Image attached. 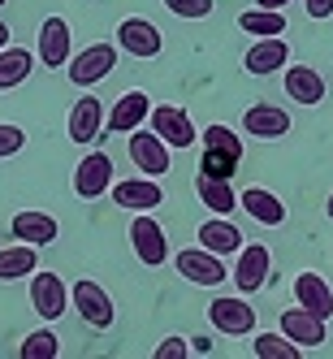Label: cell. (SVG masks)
<instances>
[{
	"mask_svg": "<svg viewBox=\"0 0 333 359\" xmlns=\"http://www.w3.org/2000/svg\"><path fill=\"white\" fill-rule=\"evenodd\" d=\"M113 203L125 212H151V208H161L165 203V191L156 177H125V182H113Z\"/></svg>",
	"mask_w": 333,
	"mask_h": 359,
	"instance_id": "11",
	"label": "cell"
},
{
	"mask_svg": "<svg viewBox=\"0 0 333 359\" xmlns=\"http://www.w3.org/2000/svg\"><path fill=\"white\" fill-rule=\"evenodd\" d=\"M165 9L173 18H186V22H199L212 13V0H165Z\"/></svg>",
	"mask_w": 333,
	"mask_h": 359,
	"instance_id": "31",
	"label": "cell"
},
{
	"mask_svg": "<svg viewBox=\"0 0 333 359\" xmlns=\"http://www.w3.org/2000/svg\"><path fill=\"white\" fill-rule=\"evenodd\" d=\"M18 355H22V359H57V355H61V338H57L53 329H35V333H27V338H22Z\"/></svg>",
	"mask_w": 333,
	"mask_h": 359,
	"instance_id": "29",
	"label": "cell"
},
{
	"mask_svg": "<svg viewBox=\"0 0 333 359\" xmlns=\"http://www.w3.org/2000/svg\"><path fill=\"white\" fill-rule=\"evenodd\" d=\"M113 191V156L109 151H87L74 169V195L79 199H100Z\"/></svg>",
	"mask_w": 333,
	"mask_h": 359,
	"instance_id": "3",
	"label": "cell"
},
{
	"mask_svg": "<svg viewBox=\"0 0 333 359\" xmlns=\"http://www.w3.org/2000/svg\"><path fill=\"white\" fill-rule=\"evenodd\" d=\"M100 130H104V104L95 95H79L69 109V121H65V135L74 143H95Z\"/></svg>",
	"mask_w": 333,
	"mask_h": 359,
	"instance_id": "15",
	"label": "cell"
},
{
	"mask_svg": "<svg viewBox=\"0 0 333 359\" xmlns=\"http://www.w3.org/2000/svg\"><path fill=\"white\" fill-rule=\"evenodd\" d=\"M281 333L307 351V346H320L325 342V320L312 316L307 307H286V312H281Z\"/></svg>",
	"mask_w": 333,
	"mask_h": 359,
	"instance_id": "20",
	"label": "cell"
},
{
	"mask_svg": "<svg viewBox=\"0 0 333 359\" xmlns=\"http://www.w3.org/2000/svg\"><path fill=\"white\" fill-rule=\"evenodd\" d=\"M251 351L260 355V359H299V355H303V346L290 342L286 333H255Z\"/></svg>",
	"mask_w": 333,
	"mask_h": 359,
	"instance_id": "28",
	"label": "cell"
},
{
	"mask_svg": "<svg viewBox=\"0 0 333 359\" xmlns=\"http://www.w3.org/2000/svg\"><path fill=\"white\" fill-rule=\"evenodd\" d=\"M9 35H13V31L5 27V22H0V48H5V43H9Z\"/></svg>",
	"mask_w": 333,
	"mask_h": 359,
	"instance_id": "38",
	"label": "cell"
},
{
	"mask_svg": "<svg viewBox=\"0 0 333 359\" xmlns=\"http://www.w3.org/2000/svg\"><path fill=\"white\" fill-rule=\"evenodd\" d=\"M255 5H260V9H286L290 0H255Z\"/></svg>",
	"mask_w": 333,
	"mask_h": 359,
	"instance_id": "37",
	"label": "cell"
},
{
	"mask_svg": "<svg viewBox=\"0 0 333 359\" xmlns=\"http://www.w3.org/2000/svg\"><path fill=\"white\" fill-rule=\"evenodd\" d=\"M303 9L312 22H325V18H333V0H303Z\"/></svg>",
	"mask_w": 333,
	"mask_h": 359,
	"instance_id": "35",
	"label": "cell"
},
{
	"mask_svg": "<svg viewBox=\"0 0 333 359\" xmlns=\"http://www.w3.org/2000/svg\"><path fill=\"white\" fill-rule=\"evenodd\" d=\"M203 139V147H212V151H221V156H229V161H243V139L229 130V126H208V130L199 135Z\"/></svg>",
	"mask_w": 333,
	"mask_h": 359,
	"instance_id": "30",
	"label": "cell"
},
{
	"mask_svg": "<svg viewBox=\"0 0 333 359\" xmlns=\"http://www.w3.org/2000/svg\"><path fill=\"white\" fill-rule=\"evenodd\" d=\"M290 65V43L281 39V35H264V39H255L247 48V57H243V69L255 74V79H264V74H277V69H286Z\"/></svg>",
	"mask_w": 333,
	"mask_h": 359,
	"instance_id": "13",
	"label": "cell"
},
{
	"mask_svg": "<svg viewBox=\"0 0 333 359\" xmlns=\"http://www.w3.org/2000/svg\"><path fill=\"white\" fill-rule=\"evenodd\" d=\"M173 269L182 273L186 281H195V286H221V281L229 277V269L221 264V255L208 251V247H186V251H177Z\"/></svg>",
	"mask_w": 333,
	"mask_h": 359,
	"instance_id": "6",
	"label": "cell"
},
{
	"mask_svg": "<svg viewBox=\"0 0 333 359\" xmlns=\"http://www.w3.org/2000/svg\"><path fill=\"white\" fill-rule=\"evenodd\" d=\"M130 161L147 177H161V173H169V143L156 130H143L139 126V130H130Z\"/></svg>",
	"mask_w": 333,
	"mask_h": 359,
	"instance_id": "12",
	"label": "cell"
},
{
	"mask_svg": "<svg viewBox=\"0 0 333 359\" xmlns=\"http://www.w3.org/2000/svg\"><path fill=\"white\" fill-rule=\"evenodd\" d=\"M151 355H156V359H186L191 355V338H165Z\"/></svg>",
	"mask_w": 333,
	"mask_h": 359,
	"instance_id": "34",
	"label": "cell"
},
{
	"mask_svg": "<svg viewBox=\"0 0 333 359\" xmlns=\"http://www.w3.org/2000/svg\"><path fill=\"white\" fill-rule=\"evenodd\" d=\"M39 61H43V69H65L69 65V57H74V35H69V22L65 18H43L39 22Z\"/></svg>",
	"mask_w": 333,
	"mask_h": 359,
	"instance_id": "4",
	"label": "cell"
},
{
	"mask_svg": "<svg viewBox=\"0 0 333 359\" xmlns=\"http://www.w3.org/2000/svg\"><path fill=\"white\" fill-rule=\"evenodd\" d=\"M286 95L294 100V104H303V109H316L320 100H325L320 69H312V65H290L286 69Z\"/></svg>",
	"mask_w": 333,
	"mask_h": 359,
	"instance_id": "21",
	"label": "cell"
},
{
	"mask_svg": "<svg viewBox=\"0 0 333 359\" xmlns=\"http://www.w3.org/2000/svg\"><path fill=\"white\" fill-rule=\"evenodd\" d=\"M5 5H9V0H0V9H5Z\"/></svg>",
	"mask_w": 333,
	"mask_h": 359,
	"instance_id": "40",
	"label": "cell"
},
{
	"mask_svg": "<svg viewBox=\"0 0 333 359\" xmlns=\"http://www.w3.org/2000/svg\"><path fill=\"white\" fill-rule=\"evenodd\" d=\"M243 130L251 139H286L290 135V113L277 104H251L243 113Z\"/></svg>",
	"mask_w": 333,
	"mask_h": 359,
	"instance_id": "16",
	"label": "cell"
},
{
	"mask_svg": "<svg viewBox=\"0 0 333 359\" xmlns=\"http://www.w3.org/2000/svg\"><path fill=\"white\" fill-rule=\"evenodd\" d=\"M117 48H121V53H130V57H139V61H151V57H161L165 39H161V27H156V22H147V18H125L121 27H117Z\"/></svg>",
	"mask_w": 333,
	"mask_h": 359,
	"instance_id": "7",
	"label": "cell"
},
{
	"mask_svg": "<svg viewBox=\"0 0 333 359\" xmlns=\"http://www.w3.org/2000/svg\"><path fill=\"white\" fill-rule=\"evenodd\" d=\"M57 234H61V225H57V217H48V212H18L13 217V238L18 243L48 247V243H57Z\"/></svg>",
	"mask_w": 333,
	"mask_h": 359,
	"instance_id": "23",
	"label": "cell"
},
{
	"mask_svg": "<svg viewBox=\"0 0 333 359\" xmlns=\"http://www.w3.org/2000/svg\"><path fill=\"white\" fill-rule=\"evenodd\" d=\"M208 320L221 333H229V338H247V333L255 329V307L247 299H238V294H217L208 303Z\"/></svg>",
	"mask_w": 333,
	"mask_h": 359,
	"instance_id": "5",
	"label": "cell"
},
{
	"mask_svg": "<svg viewBox=\"0 0 333 359\" xmlns=\"http://www.w3.org/2000/svg\"><path fill=\"white\" fill-rule=\"evenodd\" d=\"M113 65H117V48L113 43H91V48H83L79 57H69L65 74H69L74 87H95L100 79L113 74Z\"/></svg>",
	"mask_w": 333,
	"mask_h": 359,
	"instance_id": "2",
	"label": "cell"
},
{
	"mask_svg": "<svg viewBox=\"0 0 333 359\" xmlns=\"http://www.w3.org/2000/svg\"><path fill=\"white\" fill-rule=\"evenodd\" d=\"M294 299H299V307H307V312L320 316V320L333 316V290L320 273H299L294 277Z\"/></svg>",
	"mask_w": 333,
	"mask_h": 359,
	"instance_id": "19",
	"label": "cell"
},
{
	"mask_svg": "<svg viewBox=\"0 0 333 359\" xmlns=\"http://www.w3.org/2000/svg\"><path fill=\"white\" fill-rule=\"evenodd\" d=\"M191 351H195V355H212V342H208V338H191Z\"/></svg>",
	"mask_w": 333,
	"mask_h": 359,
	"instance_id": "36",
	"label": "cell"
},
{
	"mask_svg": "<svg viewBox=\"0 0 333 359\" xmlns=\"http://www.w3.org/2000/svg\"><path fill=\"white\" fill-rule=\"evenodd\" d=\"M31 307L39 312V320H57L65 316L69 307V286L57 277V273H31Z\"/></svg>",
	"mask_w": 333,
	"mask_h": 359,
	"instance_id": "10",
	"label": "cell"
},
{
	"mask_svg": "<svg viewBox=\"0 0 333 359\" xmlns=\"http://www.w3.org/2000/svg\"><path fill=\"white\" fill-rule=\"evenodd\" d=\"M147 113H151V95L147 91H125L104 121H109L113 135H130V130H139V126H147Z\"/></svg>",
	"mask_w": 333,
	"mask_h": 359,
	"instance_id": "17",
	"label": "cell"
},
{
	"mask_svg": "<svg viewBox=\"0 0 333 359\" xmlns=\"http://www.w3.org/2000/svg\"><path fill=\"white\" fill-rule=\"evenodd\" d=\"M39 269V247L31 243H18L0 251V281H18V277H31Z\"/></svg>",
	"mask_w": 333,
	"mask_h": 359,
	"instance_id": "26",
	"label": "cell"
},
{
	"mask_svg": "<svg viewBox=\"0 0 333 359\" xmlns=\"http://www.w3.org/2000/svg\"><path fill=\"white\" fill-rule=\"evenodd\" d=\"M199 247H208V251H217V255H234L238 247H243V234H238V225L234 221H225V217H217L212 212V221H203L199 225Z\"/></svg>",
	"mask_w": 333,
	"mask_h": 359,
	"instance_id": "24",
	"label": "cell"
},
{
	"mask_svg": "<svg viewBox=\"0 0 333 359\" xmlns=\"http://www.w3.org/2000/svg\"><path fill=\"white\" fill-rule=\"evenodd\" d=\"M325 212H329V221H333V191H329V199H325Z\"/></svg>",
	"mask_w": 333,
	"mask_h": 359,
	"instance_id": "39",
	"label": "cell"
},
{
	"mask_svg": "<svg viewBox=\"0 0 333 359\" xmlns=\"http://www.w3.org/2000/svg\"><path fill=\"white\" fill-rule=\"evenodd\" d=\"M269 264H273V255H269V247L264 243H251V247H238V264H234V286L243 290V294H251V290H260L264 281H269Z\"/></svg>",
	"mask_w": 333,
	"mask_h": 359,
	"instance_id": "14",
	"label": "cell"
},
{
	"mask_svg": "<svg viewBox=\"0 0 333 359\" xmlns=\"http://www.w3.org/2000/svg\"><path fill=\"white\" fill-rule=\"evenodd\" d=\"M22 147H27V130H22V126H9V121H0V161L18 156Z\"/></svg>",
	"mask_w": 333,
	"mask_h": 359,
	"instance_id": "32",
	"label": "cell"
},
{
	"mask_svg": "<svg viewBox=\"0 0 333 359\" xmlns=\"http://www.w3.org/2000/svg\"><path fill=\"white\" fill-rule=\"evenodd\" d=\"M130 243H135V255H139L147 269H156V264H165V260H169L165 229H161V221L151 217V212H139V217L130 221Z\"/></svg>",
	"mask_w": 333,
	"mask_h": 359,
	"instance_id": "9",
	"label": "cell"
},
{
	"mask_svg": "<svg viewBox=\"0 0 333 359\" xmlns=\"http://www.w3.org/2000/svg\"><path fill=\"white\" fill-rule=\"evenodd\" d=\"M147 117H151V130H156V135L169 143V151H173V147L182 151V147H191V143L199 139L191 113H186V109H177V104H156Z\"/></svg>",
	"mask_w": 333,
	"mask_h": 359,
	"instance_id": "8",
	"label": "cell"
},
{
	"mask_svg": "<svg viewBox=\"0 0 333 359\" xmlns=\"http://www.w3.org/2000/svg\"><path fill=\"white\" fill-rule=\"evenodd\" d=\"M238 208L251 217V221H260V225H286V203H281L269 187H247L243 195H238Z\"/></svg>",
	"mask_w": 333,
	"mask_h": 359,
	"instance_id": "18",
	"label": "cell"
},
{
	"mask_svg": "<svg viewBox=\"0 0 333 359\" xmlns=\"http://www.w3.org/2000/svg\"><path fill=\"white\" fill-rule=\"evenodd\" d=\"M195 195H199L203 208H212L217 217H229V212L238 208V195H234V187H229V177L199 173V177H195Z\"/></svg>",
	"mask_w": 333,
	"mask_h": 359,
	"instance_id": "22",
	"label": "cell"
},
{
	"mask_svg": "<svg viewBox=\"0 0 333 359\" xmlns=\"http://www.w3.org/2000/svg\"><path fill=\"white\" fill-rule=\"evenodd\" d=\"M69 303L79 307V316L91 329H113V320H117V307H113L109 290L100 286V281H74V286H69Z\"/></svg>",
	"mask_w": 333,
	"mask_h": 359,
	"instance_id": "1",
	"label": "cell"
},
{
	"mask_svg": "<svg viewBox=\"0 0 333 359\" xmlns=\"http://www.w3.org/2000/svg\"><path fill=\"white\" fill-rule=\"evenodd\" d=\"M234 169H238V161H229V156H221V151H212V147H203V161H199V173H212V177H234Z\"/></svg>",
	"mask_w": 333,
	"mask_h": 359,
	"instance_id": "33",
	"label": "cell"
},
{
	"mask_svg": "<svg viewBox=\"0 0 333 359\" xmlns=\"http://www.w3.org/2000/svg\"><path fill=\"white\" fill-rule=\"evenodd\" d=\"M238 31H247V35H255V39H264V35H281V31H290L286 27V9H247V13H238Z\"/></svg>",
	"mask_w": 333,
	"mask_h": 359,
	"instance_id": "27",
	"label": "cell"
},
{
	"mask_svg": "<svg viewBox=\"0 0 333 359\" xmlns=\"http://www.w3.org/2000/svg\"><path fill=\"white\" fill-rule=\"evenodd\" d=\"M31 69H35V53H27V48H13L5 43L0 48V91H13L31 79Z\"/></svg>",
	"mask_w": 333,
	"mask_h": 359,
	"instance_id": "25",
	"label": "cell"
}]
</instances>
